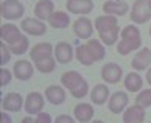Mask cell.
<instances>
[{"mask_svg": "<svg viewBox=\"0 0 151 123\" xmlns=\"http://www.w3.org/2000/svg\"><path fill=\"white\" fill-rule=\"evenodd\" d=\"M129 17L134 24L137 25H143L150 22L151 19V9L148 6V0H136L131 8V13H129Z\"/></svg>", "mask_w": 151, "mask_h": 123, "instance_id": "6da1fadb", "label": "cell"}, {"mask_svg": "<svg viewBox=\"0 0 151 123\" xmlns=\"http://www.w3.org/2000/svg\"><path fill=\"white\" fill-rule=\"evenodd\" d=\"M0 13L6 20H16L24 16L25 8L19 0H3L0 5Z\"/></svg>", "mask_w": 151, "mask_h": 123, "instance_id": "7a4b0ae2", "label": "cell"}, {"mask_svg": "<svg viewBox=\"0 0 151 123\" xmlns=\"http://www.w3.org/2000/svg\"><path fill=\"white\" fill-rule=\"evenodd\" d=\"M20 30L30 36H42L47 31V25L44 24V20L37 17H27L22 20Z\"/></svg>", "mask_w": 151, "mask_h": 123, "instance_id": "3957f363", "label": "cell"}, {"mask_svg": "<svg viewBox=\"0 0 151 123\" xmlns=\"http://www.w3.org/2000/svg\"><path fill=\"white\" fill-rule=\"evenodd\" d=\"M128 103H129V97H128V94L123 92V91L114 92L108 100L109 111L114 114H122L123 111L128 108Z\"/></svg>", "mask_w": 151, "mask_h": 123, "instance_id": "277c9868", "label": "cell"}, {"mask_svg": "<svg viewBox=\"0 0 151 123\" xmlns=\"http://www.w3.org/2000/svg\"><path fill=\"white\" fill-rule=\"evenodd\" d=\"M44 104H45V100H44L42 94H39V92H30L28 95H27L24 108L27 111V114L36 115V114H39L44 109Z\"/></svg>", "mask_w": 151, "mask_h": 123, "instance_id": "5b68a950", "label": "cell"}, {"mask_svg": "<svg viewBox=\"0 0 151 123\" xmlns=\"http://www.w3.org/2000/svg\"><path fill=\"white\" fill-rule=\"evenodd\" d=\"M24 106H25L24 97L17 92H9L2 100V108L3 111H8V112H19Z\"/></svg>", "mask_w": 151, "mask_h": 123, "instance_id": "8992f818", "label": "cell"}, {"mask_svg": "<svg viewBox=\"0 0 151 123\" xmlns=\"http://www.w3.org/2000/svg\"><path fill=\"white\" fill-rule=\"evenodd\" d=\"M122 76H123V70H122V67L119 64L108 63V64L103 65L101 78L106 83H109V84H117V83L122 80Z\"/></svg>", "mask_w": 151, "mask_h": 123, "instance_id": "52a82bcc", "label": "cell"}, {"mask_svg": "<svg viewBox=\"0 0 151 123\" xmlns=\"http://www.w3.org/2000/svg\"><path fill=\"white\" fill-rule=\"evenodd\" d=\"M65 8L69 13L86 16L89 13H92L93 9V2L92 0H67Z\"/></svg>", "mask_w": 151, "mask_h": 123, "instance_id": "ba28073f", "label": "cell"}, {"mask_svg": "<svg viewBox=\"0 0 151 123\" xmlns=\"http://www.w3.org/2000/svg\"><path fill=\"white\" fill-rule=\"evenodd\" d=\"M131 65L136 72H142V70H147L148 67L151 65V50L150 48H142L134 55V58L131 61Z\"/></svg>", "mask_w": 151, "mask_h": 123, "instance_id": "9c48e42d", "label": "cell"}, {"mask_svg": "<svg viewBox=\"0 0 151 123\" xmlns=\"http://www.w3.org/2000/svg\"><path fill=\"white\" fill-rule=\"evenodd\" d=\"M93 27L95 25L91 22V19L81 16V17L76 19L75 24H73V33L76 35V37H80V39H89L93 33Z\"/></svg>", "mask_w": 151, "mask_h": 123, "instance_id": "30bf717a", "label": "cell"}, {"mask_svg": "<svg viewBox=\"0 0 151 123\" xmlns=\"http://www.w3.org/2000/svg\"><path fill=\"white\" fill-rule=\"evenodd\" d=\"M129 11V5L123 0H106L103 3V13L111 16H125Z\"/></svg>", "mask_w": 151, "mask_h": 123, "instance_id": "8fae6325", "label": "cell"}, {"mask_svg": "<svg viewBox=\"0 0 151 123\" xmlns=\"http://www.w3.org/2000/svg\"><path fill=\"white\" fill-rule=\"evenodd\" d=\"M33 72H35V69H33L31 63H28V61H25V59L17 61V63L14 64V69H13L14 78L19 81H28L33 76Z\"/></svg>", "mask_w": 151, "mask_h": 123, "instance_id": "7c38bea8", "label": "cell"}, {"mask_svg": "<svg viewBox=\"0 0 151 123\" xmlns=\"http://www.w3.org/2000/svg\"><path fill=\"white\" fill-rule=\"evenodd\" d=\"M75 53L73 48L69 42H58L56 47H55V58H56L58 63L61 64H69L72 59H73Z\"/></svg>", "mask_w": 151, "mask_h": 123, "instance_id": "4fadbf2b", "label": "cell"}, {"mask_svg": "<svg viewBox=\"0 0 151 123\" xmlns=\"http://www.w3.org/2000/svg\"><path fill=\"white\" fill-rule=\"evenodd\" d=\"M123 122L125 123H142L145 122V109L142 106L134 103V106H129L123 111Z\"/></svg>", "mask_w": 151, "mask_h": 123, "instance_id": "5bb4252c", "label": "cell"}, {"mask_svg": "<svg viewBox=\"0 0 151 123\" xmlns=\"http://www.w3.org/2000/svg\"><path fill=\"white\" fill-rule=\"evenodd\" d=\"M45 98L48 100L50 104L53 106H59L65 101V91H64V86H56V84H52L45 89Z\"/></svg>", "mask_w": 151, "mask_h": 123, "instance_id": "9a60e30c", "label": "cell"}, {"mask_svg": "<svg viewBox=\"0 0 151 123\" xmlns=\"http://www.w3.org/2000/svg\"><path fill=\"white\" fill-rule=\"evenodd\" d=\"M55 13V3L52 0H39L35 5V16L41 20H48Z\"/></svg>", "mask_w": 151, "mask_h": 123, "instance_id": "2e32d148", "label": "cell"}, {"mask_svg": "<svg viewBox=\"0 0 151 123\" xmlns=\"http://www.w3.org/2000/svg\"><path fill=\"white\" fill-rule=\"evenodd\" d=\"M53 52H55V47H52V44L39 42V44H36V45H33V48L30 50V58L36 63V61H39V59L52 56Z\"/></svg>", "mask_w": 151, "mask_h": 123, "instance_id": "e0dca14e", "label": "cell"}, {"mask_svg": "<svg viewBox=\"0 0 151 123\" xmlns=\"http://www.w3.org/2000/svg\"><path fill=\"white\" fill-rule=\"evenodd\" d=\"M20 36H22V33H20L19 27H16V25H13V24H5V25H2V30H0V37H2V41L6 42L8 45L14 44Z\"/></svg>", "mask_w": 151, "mask_h": 123, "instance_id": "ac0fdd59", "label": "cell"}, {"mask_svg": "<svg viewBox=\"0 0 151 123\" xmlns=\"http://www.w3.org/2000/svg\"><path fill=\"white\" fill-rule=\"evenodd\" d=\"M93 114H95V111L92 108V104H89V103H78L73 109V117L81 123L91 122L93 119Z\"/></svg>", "mask_w": 151, "mask_h": 123, "instance_id": "d6986e66", "label": "cell"}, {"mask_svg": "<svg viewBox=\"0 0 151 123\" xmlns=\"http://www.w3.org/2000/svg\"><path fill=\"white\" fill-rule=\"evenodd\" d=\"M109 97H111V94H109V89L106 84H97V86H93V89L91 91V101L93 104L101 106L108 101Z\"/></svg>", "mask_w": 151, "mask_h": 123, "instance_id": "ffe728a7", "label": "cell"}, {"mask_svg": "<svg viewBox=\"0 0 151 123\" xmlns=\"http://www.w3.org/2000/svg\"><path fill=\"white\" fill-rule=\"evenodd\" d=\"M95 28H97L98 33H104L111 28H114L117 24V16H111V14H103V16H98L93 22Z\"/></svg>", "mask_w": 151, "mask_h": 123, "instance_id": "44dd1931", "label": "cell"}, {"mask_svg": "<svg viewBox=\"0 0 151 123\" xmlns=\"http://www.w3.org/2000/svg\"><path fill=\"white\" fill-rule=\"evenodd\" d=\"M83 80H84V76H83L80 72H76V70H67L65 73L61 76V84H63L65 89L72 91V89L76 87Z\"/></svg>", "mask_w": 151, "mask_h": 123, "instance_id": "7402d4cb", "label": "cell"}, {"mask_svg": "<svg viewBox=\"0 0 151 123\" xmlns=\"http://www.w3.org/2000/svg\"><path fill=\"white\" fill-rule=\"evenodd\" d=\"M86 47L89 50V53H91V56L93 58V61L97 63V61H103L104 56H106V50L103 47V44L98 41V39H89Z\"/></svg>", "mask_w": 151, "mask_h": 123, "instance_id": "603a6c76", "label": "cell"}, {"mask_svg": "<svg viewBox=\"0 0 151 123\" xmlns=\"http://www.w3.org/2000/svg\"><path fill=\"white\" fill-rule=\"evenodd\" d=\"M48 24L52 25V28H56V30L67 28L70 24V16L69 13H64V11H55L52 17L48 19Z\"/></svg>", "mask_w": 151, "mask_h": 123, "instance_id": "cb8c5ba5", "label": "cell"}, {"mask_svg": "<svg viewBox=\"0 0 151 123\" xmlns=\"http://www.w3.org/2000/svg\"><path fill=\"white\" fill-rule=\"evenodd\" d=\"M143 86V80L137 72H131L125 78V87L128 92H140Z\"/></svg>", "mask_w": 151, "mask_h": 123, "instance_id": "d4e9b609", "label": "cell"}, {"mask_svg": "<svg viewBox=\"0 0 151 123\" xmlns=\"http://www.w3.org/2000/svg\"><path fill=\"white\" fill-rule=\"evenodd\" d=\"M140 45H142V39H139V41H125V39H122L117 44V52L122 56H126L128 53L134 52V50H139Z\"/></svg>", "mask_w": 151, "mask_h": 123, "instance_id": "484cf974", "label": "cell"}, {"mask_svg": "<svg viewBox=\"0 0 151 123\" xmlns=\"http://www.w3.org/2000/svg\"><path fill=\"white\" fill-rule=\"evenodd\" d=\"M120 28H119V25H115L114 28H111L108 31H104V33H98L100 37H101V42L104 44V45H114V44L119 41V37H120Z\"/></svg>", "mask_w": 151, "mask_h": 123, "instance_id": "4316f807", "label": "cell"}, {"mask_svg": "<svg viewBox=\"0 0 151 123\" xmlns=\"http://www.w3.org/2000/svg\"><path fill=\"white\" fill-rule=\"evenodd\" d=\"M75 56H76V61H78V63H81L83 65H92V64L95 63L93 58L91 56V53H89L86 44H84V45H78V47H76Z\"/></svg>", "mask_w": 151, "mask_h": 123, "instance_id": "83f0119b", "label": "cell"}, {"mask_svg": "<svg viewBox=\"0 0 151 123\" xmlns=\"http://www.w3.org/2000/svg\"><path fill=\"white\" fill-rule=\"evenodd\" d=\"M56 58L53 56H48V58H44V59H39L36 61V69L41 72V73H52L55 70V67H56Z\"/></svg>", "mask_w": 151, "mask_h": 123, "instance_id": "f1b7e54d", "label": "cell"}, {"mask_svg": "<svg viewBox=\"0 0 151 123\" xmlns=\"http://www.w3.org/2000/svg\"><path fill=\"white\" fill-rule=\"evenodd\" d=\"M9 48H11V52H13V55H24V53H27V50L30 48L28 37L22 35L14 44H11Z\"/></svg>", "mask_w": 151, "mask_h": 123, "instance_id": "f546056e", "label": "cell"}, {"mask_svg": "<svg viewBox=\"0 0 151 123\" xmlns=\"http://www.w3.org/2000/svg\"><path fill=\"white\" fill-rule=\"evenodd\" d=\"M120 37L125 39V41H139V39H142L140 31H139V28L136 25H126L125 28L122 30Z\"/></svg>", "mask_w": 151, "mask_h": 123, "instance_id": "4dcf8cb0", "label": "cell"}, {"mask_svg": "<svg viewBox=\"0 0 151 123\" xmlns=\"http://www.w3.org/2000/svg\"><path fill=\"white\" fill-rule=\"evenodd\" d=\"M136 104L142 106L143 109H147L151 106V89H143L139 92V95L136 97Z\"/></svg>", "mask_w": 151, "mask_h": 123, "instance_id": "1f68e13d", "label": "cell"}, {"mask_svg": "<svg viewBox=\"0 0 151 123\" xmlns=\"http://www.w3.org/2000/svg\"><path fill=\"white\" fill-rule=\"evenodd\" d=\"M70 94H72V97H73V98H78V100L84 98L86 95L89 94V84H87V81H86V80H83L76 87L72 89Z\"/></svg>", "mask_w": 151, "mask_h": 123, "instance_id": "d6a6232c", "label": "cell"}, {"mask_svg": "<svg viewBox=\"0 0 151 123\" xmlns=\"http://www.w3.org/2000/svg\"><path fill=\"white\" fill-rule=\"evenodd\" d=\"M11 55H13V52H11V48L6 42H0V64L5 65L9 63L11 59Z\"/></svg>", "mask_w": 151, "mask_h": 123, "instance_id": "836d02e7", "label": "cell"}, {"mask_svg": "<svg viewBox=\"0 0 151 123\" xmlns=\"http://www.w3.org/2000/svg\"><path fill=\"white\" fill-rule=\"evenodd\" d=\"M11 80H13V72L8 70V69H2L0 70V87H5L8 86Z\"/></svg>", "mask_w": 151, "mask_h": 123, "instance_id": "e575fe53", "label": "cell"}, {"mask_svg": "<svg viewBox=\"0 0 151 123\" xmlns=\"http://www.w3.org/2000/svg\"><path fill=\"white\" fill-rule=\"evenodd\" d=\"M36 123H52V115L41 111L39 114H36Z\"/></svg>", "mask_w": 151, "mask_h": 123, "instance_id": "d590c367", "label": "cell"}, {"mask_svg": "<svg viewBox=\"0 0 151 123\" xmlns=\"http://www.w3.org/2000/svg\"><path fill=\"white\" fill-rule=\"evenodd\" d=\"M75 120H76L75 117H70V115H65V114H61V115H58L56 119H55L56 123H73Z\"/></svg>", "mask_w": 151, "mask_h": 123, "instance_id": "8d00e7d4", "label": "cell"}, {"mask_svg": "<svg viewBox=\"0 0 151 123\" xmlns=\"http://www.w3.org/2000/svg\"><path fill=\"white\" fill-rule=\"evenodd\" d=\"M6 112H8V111H6ZM6 112H2L0 119H2V122H3V123H11V117H9Z\"/></svg>", "mask_w": 151, "mask_h": 123, "instance_id": "74e56055", "label": "cell"}, {"mask_svg": "<svg viewBox=\"0 0 151 123\" xmlns=\"http://www.w3.org/2000/svg\"><path fill=\"white\" fill-rule=\"evenodd\" d=\"M22 123H36V119H31V117H24Z\"/></svg>", "mask_w": 151, "mask_h": 123, "instance_id": "f35d334b", "label": "cell"}, {"mask_svg": "<svg viewBox=\"0 0 151 123\" xmlns=\"http://www.w3.org/2000/svg\"><path fill=\"white\" fill-rule=\"evenodd\" d=\"M147 83L151 86V69H148V72H147Z\"/></svg>", "mask_w": 151, "mask_h": 123, "instance_id": "ab89813d", "label": "cell"}, {"mask_svg": "<svg viewBox=\"0 0 151 123\" xmlns=\"http://www.w3.org/2000/svg\"><path fill=\"white\" fill-rule=\"evenodd\" d=\"M148 6H150V9H151V0H148Z\"/></svg>", "mask_w": 151, "mask_h": 123, "instance_id": "60d3db41", "label": "cell"}, {"mask_svg": "<svg viewBox=\"0 0 151 123\" xmlns=\"http://www.w3.org/2000/svg\"><path fill=\"white\" fill-rule=\"evenodd\" d=\"M150 36H151V27H150Z\"/></svg>", "mask_w": 151, "mask_h": 123, "instance_id": "b9f144b4", "label": "cell"}]
</instances>
